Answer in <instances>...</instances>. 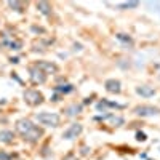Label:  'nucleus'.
Segmentation results:
<instances>
[{
  "label": "nucleus",
  "instance_id": "0eeeda50",
  "mask_svg": "<svg viewBox=\"0 0 160 160\" xmlns=\"http://www.w3.org/2000/svg\"><path fill=\"white\" fill-rule=\"evenodd\" d=\"M31 80L34 83H43L47 77H45V72L38 71L37 68H31Z\"/></svg>",
  "mask_w": 160,
  "mask_h": 160
},
{
  "label": "nucleus",
  "instance_id": "9b49d317",
  "mask_svg": "<svg viewBox=\"0 0 160 160\" xmlns=\"http://www.w3.org/2000/svg\"><path fill=\"white\" fill-rule=\"evenodd\" d=\"M80 111H82V106H77V104H72L71 108H68V109H66L68 115H75V114H78Z\"/></svg>",
  "mask_w": 160,
  "mask_h": 160
},
{
  "label": "nucleus",
  "instance_id": "20e7f679",
  "mask_svg": "<svg viewBox=\"0 0 160 160\" xmlns=\"http://www.w3.org/2000/svg\"><path fill=\"white\" fill-rule=\"evenodd\" d=\"M82 130H83V127L80 125V123H72L68 130H64L62 138L64 139H74V138H77L80 133H82Z\"/></svg>",
  "mask_w": 160,
  "mask_h": 160
},
{
  "label": "nucleus",
  "instance_id": "dca6fc26",
  "mask_svg": "<svg viewBox=\"0 0 160 160\" xmlns=\"http://www.w3.org/2000/svg\"><path fill=\"white\" fill-rule=\"evenodd\" d=\"M118 7L120 8H135V7H138V2H128V3H122Z\"/></svg>",
  "mask_w": 160,
  "mask_h": 160
},
{
  "label": "nucleus",
  "instance_id": "7ed1b4c3",
  "mask_svg": "<svg viewBox=\"0 0 160 160\" xmlns=\"http://www.w3.org/2000/svg\"><path fill=\"white\" fill-rule=\"evenodd\" d=\"M24 101L29 106H37L43 101V95L37 90H26L24 91Z\"/></svg>",
  "mask_w": 160,
  "mask_h": 160
},
{
  "label": "nucleus",
  "instance_id": "f8f14e48",
  "mask_svg": "<svg viewBox=\"0 0 160 160\" xmlns=\"http://www.w3.org/2000/svg\"><path fill=\"white\" fill-rule=\"evenodd\" d=\"M37 8L43 13V15H50V5L48 3H45V2H40V3H37Z\"/></svg>",
  "mask_w": 160,
  "mask_h": 160
},
{
  "label": "nucleus",
  "instance_id": "39448f33",
  "mask_svg": "<svg viewBox=\"0 0 160 160\" xmlns=\"http://www.w3.org/2000/svg\"><path fill=\"white\" fill-rule=\"evenodd\" d=\"M135 112L141 117H151V115H158L160 109L158 108H152V106H139L135 109Z\"/></svg>",
  "mask_w": 160,
  "mask_h": 160
},
{
  "label": "nucleus",
  "instance_id": "6e6552de",
  "mask_svg": "<svg viewBox=\"0 0 160 160\" xmlns=\"http://www.w3.org/2000/svg\"><path fill=\"white\" fill-rule=\"evenodd\" d=\"M106 90H108L109 93H115V95H118L120 93V82L118 80H114V78H111V80H106Z\"/></svg>",
  "mask_w": 160,
  "mask_h": 160
},
{
  "label": "nucleus",
  "instance_id": "1a4fd4ad",
  "mask_svg": "<svg viewBox=\"0 0 160 160\" xmlns=\"http://www.w3.org/2000/svg\"><path fill=\"white\" fill-rule=\"evenodd\" d=\"M136 93H138V95H141V96H144V98H151V96L155 95V90L151 88V87H148V85H142V87H138L136 88Z\"/></svg>",
  "mask_w": 160,
  "mask_h": 160
},
{
  "label": "nucleus",
  "instance_id": "f257e3e1",
  "mask_svg": "<svg viewBox=\"0 0 160 160\" xmlns=\"http://www.w3.org/2000/svg\"><path fill=\"white\" fill-rule=\"evenodd\" d=\"M16 131L26 139V141H31V142H35L40 139V136L43 135V131L40 130L37 125H34L31 120L28 118H21L16 122Z\"/></svg>",
  "mask_w": 160,
  "mask_h": 160
},
{
  "label": "nucleus",
  "instance_id": "ddd939ff",
  "mask_svg": "<svg viewBox=\"0 0 160 160\" xmlns=\"http://www.w3.org/2000/svg\"><path fill=\"white\" fill-rule=\"evenodd\" d=\"M72 90H74L72 85H59L55 88V91H61V93H71Z\"/></svg>",
  "mask_w": 160,
  "mask_h": 160
},
{
  "label": "nucleus",
  "instance_id": "a211bd4d",
  "mask_svg": "<svg viewBox=\"0 0 160 160\" xmlns=\"http://www.w3.org/2000/svg\"><path fill=\"white\" fill-rule=\"evenodd\" d=\"M64 160H74V154H69V155H68V157H66Z\"/></svg>",
  "mask_w": 160,
  "mask_h": 160
},
{
  "label": "nucleus",
  "instance_id": "f03ea898",
  "mask_svg": "<svg viewBox=\"0 0 160 160\" xmlns=\"http://www.w3.org/2000/svg\"><path fill=\"white\" fill-rule=\"evenodd\" d=\"M37 122H40L42 125H47V127H58L59 125V115L55 114V112H38L35 115Z\"/></svg>",
  "mask_w": 160,
  "mask_h": 160
},
{
  "label": "nucleus",
  "instance_id": "9d476101",
  "mask_svg": "<svg viewBox=\"0 0 160 160\" xmlns=\"http://www.w3.org/2000/svg\"><path fill=\"white\" fill-rule=\"evenodd\" d=\"M13 138H15V136H13V133L11 131H8V130H2V131H0V142H11L13 141Z\"/></svg>",
  "mask_w": 160,
  "mask_h": 160
},
{
  "label": "nucleus",
  "instance_id": "2eb2a0df",
  "mask_svg": "<svg viewBox=\"0 0 160 160\" xmlns=\"http://www.w3.org/2000/svg\"><path fill=\"white\" fill-rule=\"evenodd\" d=\"M7 45L11 50H19L21 48V42H16V40H10V42H7Z\"/></svg>",
  "mask_w": 160,
  "mask_h": 160
},
{
  "label": "nucleus",
  "instance_id": "4468645a",
  "mask_svg": "<svg viewBox=\"0 0 160 160\" xmlns=\"http://www.w3.org/2000/svg\"><path fill=\"white\" fill-rule=\"evenodd\" d=\"M117 38L120 40V42H123V43H130L131 45V37H128V35H125V34H117Z\"/></svg>",
  "mask_w": 160,
  "mask_h": 160
},
{
  "label": "nucleus",
  "instance_id": "f3484780",
  "mask_svg": "<svg viewBox=\"0 0 160 160\" xmlns=\"http://www.w3.org/2000/svg\"><path fill=\"white\" fill-rule=\"evenodd\" d=\"M136 139L138 141H146V135H144V133H141V131H138L136 133Z\"/></svg>",
  "mask_w": 160,
  "mask_h": 160
},
{
  "label": "nucleus",
  "instance_id": "423d86ee",
  "mask_svg": "<svg viewBox=\"0 0 160 160\" xmlns=\"http://www.w3.org/2000/svg\"><path fill=\"white\" fill-rule=\"evenodd\" d=\"M34 68H37L38 71H42V72L45 71L47 74H53V72L58 71L56 64H51V62H47V61H38V62H35Z\"/></svg>",
  "mask_w": 160,
  "mask_h": 160
}]
</instances>
